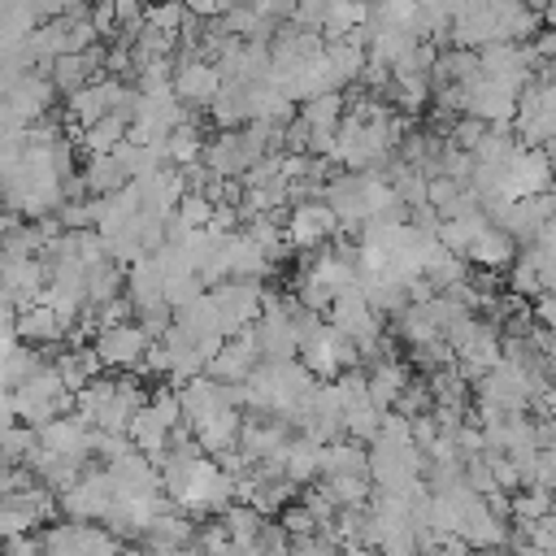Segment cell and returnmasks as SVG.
<instances>
[{
	"instance_id": "cell-21",
	"label": "cell",
	"mask_w": 556,
	"mask_h": 556,
	"mask_svg": "<svg viewBox=\"0 0 556 556\" xmlns=\"http://www.w3.org/2000/svg\"><path fill=\"white\" fill-rule=\"evenodd\" d=\"M52 365H56V374L65 378L70 391H83L96 374H104V361H100V352H96L91 343H70L65 352L52 356Z\"/></svg>"
},
{
	"instance_id": "cell-5",
	"label": "cell",
	"mask_w": 556,
	"mask_h": 556,
	"mask_svg": "<svg viewBox=\"0 0 556 556\" xmlns=\"http://www.w3.org/2000/svg\"><path fill=\"white\" fill-rule=\"evenodd\" d=\"M208 291L217 300V313H222V330L226 334L248 330L261 317V308H265V287L256 278H222Z\"/></svg>"
},
{
	"instance_id": "cell-35",
	"label": "cell",
	"mask_w": 556,
	"mask_h": 556,
	"mask_svg": "<svg viewBox=\"0 0 556 556\" xmlns=\"http://www.w3.org/2000/svg\"><path fill=\"white\" fill-rule=\"evenodd\" d=\"M460 187L465 182H456L452 174H430V187H426V200L439 208V213H447L452 204H456V195H460Z\"/></svg>"
},
{
	"instance_id": "cell-15",
	"label": "cell",
	"mask_w": 556,
	"mask_h": 556,
	"mask_svg": "<svg viewBox=\"0 0 556 556\" xmlns=\"http://www.w3.org/2000/svg\"><path fill=\"white\" fill-rule=\"evenodd\" d=\"M13 334L22 343H35V348H48V343H61L70 334V321L48 304V300H30V304H17V317H13Z\"/></svg>"
},
{
	"instance_id": "cell-10",
	"label": "cell",
	"mask_w": 556,
	"mask_h": 556,
	"mask_svg": "<svg viewBox=\"0 0 556 556\" xmlns=\"http://www.w3.org/2000/svg\"><path fill=\"white\" fill-rule=\"evenodd\" d=\"M326 317L339 326V330H348L352 339H356V348L361 343H374L378 334H382V313L365 300V291H361V282H352V287H343L334 300H330V308H326Z\"/></svg>"
},
{
	"instance_id": "cell-37",
	"label": "cell",
	"mask_w": 556,
	"mask_h": 556,
	"mask_svg": "<svg viewBox=\"0 0 556 556\" xmlns=\"http://www.w3.org/2000/svg\"><path fill=\"white\" fill-rule=\"evenodd\" d=\"M486 126L491 122H482V117H473V113H460L456 122H452V130H447V139L456 143V148H473L482 135H486Z\"/></svg>"
},
{
	"instance_id": "cell-16",
	"label": "cell",
	"mask_w": 556,
	"mask_h": 556,
	"mask_svg": "<svg viewBox=\"0 0 556 556\" xmlns=\"http://www.w3.org/2000/svg\"><path fill=\"white\" fill-rule=\"evenodd\" d=\"M191 539H195V517L187 513V508H178V504H169V508H161L143 530H139V547H156V552H174V547H191Z\"/></svg>"
},
{
	"instance_id": "cell-40",
	"label": "cell",
	"mask_w": 556,
	"mask_h": 556,
	"mask_svg": "<svg viewBox=\"0 0 556 556\" xmlns=\"http://www.w3.org/2000/svg\"><path fill=\"white\" fill-rule=\"evenodd\" d=\"M530 43H534V52H539L543 61H552V65H556V26H547V30H539V35L530 39Z\"/></svg>"
},
{
	"instance_id": "cell-2",
	"label": "cell",
	"mask_w": 556,
	"mask_h": 556,
	"mask_svg": "<svg viewBox=\"0 0 556 556\" xmlns=\"http://www.w3.org/2000/svg\"><path fill=\"white\" fill-rule=\"evenodd\" d=\"M300 361L317 374V378H334L352 365H361V348L348 330H339L330 317H321L313 330L300 334Z\"/></svg>"
},
{
	"instance_id": "cell-27",
	"label": "cell",
	"mask_w": 556,
	"mask_h": 556,
	"mask_svg": "<svg viewBox=\"0 0 556 556\" xmlns=\"http://www.w3.org/2000/svg\"><path fill=\"white\" fill-rule=\"evenodd\" d=\"M321 447L326 443H317V439H308V434H295L291 443H287V478L291 482H317L321 478Z\"/></svg>"
},
{
	"instance_id": "cell-3",
	"label": "cell",
	"mask_w": 556,
	"mask_h": 556,
	"mask_svg": "<svg viewBox=\"0 0 556 556\" xmlns=\"http://www.w3.org/2000/svg\"><path fill=\"white\" fill-rule=\"evenodd\" d=\"M282 226H287V239H291V248H295V252H321V248H326L334 235H343L339 213H334V208H330L321 195L295 200V204L287 208Z\"/></svg>"
},
{
	"instance_id": "cell-32",
	"label": "cell",
	"mask_w": 556,
	"mask_h": 556,
	"mask_svg": "<svg viewBox=\"0 0 556 556\" xmlns=\"http://www.w3.org/2000/svg\"><path fill=\"white\" fill-rule=\"evenodd\" d=\"M361 22H369V0H330L326 4V22H321V35H348Z\"/></svg>"
},
{
	"instance_id": "cell-26",
	"label": "cell",
	"mask_w": 556,
	"mask_h": 556,
	"mask_svg": "<svg viewBox=\"0 0 556 556\" xmlns=\"http://www.w3.org/2000/svg\"><path fill=\"white\" fill-rule=\"evenodd\" d=\"M217 517H222L226 534L235 539V552H252V539H256V530L265 526V513H261L256 504H248V500H230Z\"/></svg>"
},
{
	"instance_id": "cell-11",
	"label": "cell",
	"mask_w": 556,
	"mask_h": 556,
	"mask_svg": "<svg viewBox=\"0 0 556 556\" xmlns=\"http://www.w3.org/2000/svg\"><path fill=\"white\" fill-rule=\"evenodd\" d=\"M39 447L52 452V456L91 465V426L78 413H61V417H52V421L39 426Z\"/></svg>"
},
{
	"instance_id": "cell-13",
	"label": "cell",
	"mask_w": 556,
	"mask_h": 556,
	"mask_svg": "<svg viewBox=\"0 0 556 556\" xmlns=\"http://www.w3.org/2000/svg\"><path fill=\"white\" fill-rule=\"evenodd\" d=\"M43 287H48L43 252H30V256H4L0 252V291L4 295H13L17 304H30V300H43Z\"/></svg>"
},
{
	"instance_id": "cell-8",
	"label": "cell",
	"mask_w": 556,
	"mask_h": 556,
	"mask_svg": "<svg viewBox=\"0 0 556 556\" xmlns=\"http://www.w3.org/2000/svg\"><path fill=\"white\" fill-rule=\"evenodd\" d=\"M148 343H152V334L139 326V317H130V321H113V326H100V330H96V339H91V348L100 352L104 369H139V361H143Z\"/></svg>"
},
{
	"instance_id": "cell-23",
	"label": "cell",
	"mask_w": 556,
	"mask_h": 556,
	"mask_svg": "<svg viewBox=\"0 0 556 556\" xmlns=\"http://www.w3.org/2000/svg\"><path fill=\"white\" fill-rule=\"evenodd\" d=\"M334 473H369V447L352 434H339L321 447V478H334Z\"/></svg>"
},
{
	"instance_id": "cell-25",
	"label": "cell",
	"mask_w": 556,
	"mask_h": 556,
	"mask_svg": "<svg viewBox=\"0 0 556 556\" xmlns=\"http://www.w3.org/2000/svg\"><path fill=\"white\" fill-rule=\"evenodd\" d=\"M208 122L217 130H230V126H248V83H230L222 78V91L208 100Z\"/></svg>"
},
{
	"instance_id": "cell-14",
	"label": "cell",
	"mask_w": 556,
	"mask_h": 556,
	"mask_svg": "<svg viewBox=\"0 0 556 556\" xmlns=\"http://www.w3.org/2000/svg\"><path fill=\"white\" fill-rule=\"evenodd\" d=\"M222 91V70L208 56H191V61H174V96L187 109H208V100Z\"/></svg>"
},
{
	"instance_id": "cell-34",
	"label": "cell",
	"mask_w": 556,
	"mask_h": 556,
	"mask_svg": "<svg viewBox=\"0 0 556 556\" xmlns=\"http://www.w3.org/2000/svg\"><path fill=\"white\" fill-rule=\"evenodd\" d=\"M213 208H217V204H213L204 191H182V200L174 204V213H178L187 226H208V222H213Z\"/></svg>"
},
{
	"instance_id": "cell-6",
	"label": "cell",
	"mask_w": 556,
	"mask_h": 556,
	"mask_svg": "<svg viewBox=\"0 0 556 556\" xmlns=\"http://www.w3.org/2000/svg\"><path fill=\"white\" fill-rule=\"evenodd\" d=\"M126 96H130L126 78H117V74L91 78V83H83L78 91L65 96V122L87 126V122H96V117H109V113H117V109L126 104Z\"/></svg>"
},
{
	"instance_id": "cell-31",
	"label": "cell",
	"mask_w": 556,
	"mask_h": 556,
	"mask_svg": "<svg viewBox=\"0 0 556 556\" xmlns=\"http://www.w3.org/2000/svg\"><path fill=\"white\" fill-rule=\"evenodd\" d=\"M343 113H348V96H343V91H321V96H313V100L300 104V117H304L313 130H339Z\"/></svg>"
},
{
	"instance_id": "cell-17",
	"label": "cell",
	"mask_w": 556,
	"mask_h": 556,
	"mask_svg": "<svg viewBox=\"0 0 556 556\" xmlns=\"http://www.w3.org/2000/svg\"><path fill=\"white\" fill-rule=\"evenodd\" d=\"M517 252H521V243L500 226V222H486L478 235H473V243L465 248V261L473 265V269H508L513 261H517Z\"/></svg>"
},
{
	"instance_id": "cell-19",
	"label": "cell",
	"mask_w": 556,
	"mask_h": 556,
	"mask_svg": "<svg viewBox=\"0 0 556 556\" xmlns=\"http://www.w3.org/2000/svg\"><path fill=\"white\" fill-rule=\"evenodd\" d=\"M191 434H195L200 452L222 456V452L239 447V434H243V408H235V404H230V408H222V413H213V417L195 421V426H191Z\"/></svg>"
},
{
	"instance_id": "cell-18",
	"label": "cell",
	"mask_w": 556,
	"mask_h": 556,
	"mask_svg": "<svg viewBox=\"0 0 556 556\" xmlns=\"http://www.w3.org/2000/svg\"><path fill=\"white\" fill-rule=\"evenodd\" d=\"M413 382V361H400L395 352L391 356H382V361H374L369 369H365V387H369V400L387 413V408H395V400H400V391Z\"/></svg>"
},
{
	"instance_id": "cell-9",
	"label": "cell",
	"mask_w": 556,
	"mask_h": 556,
	"mask_svg": "<svg viewBox=\"0 0 556 556\" xmlns=\"http://www.w3.org/2000/svg\"><path fill=\"white\" fill-rule=\"evenodd\" d=\"M547 187H556V165H552L547 148L517 143L508 156V169H504V195L513 200V195H534Z\"/></svg>"
},
{
	"instance_id": "cell-20",
	"label": "cell",
	"mask_w": 556,
	"mask_h": 556,
	"mask_svg": "<svg viewBox=\"0 0 556 556\" xmlns=\"http://www.w3.org/2000/svg\"><path fill=\"white\" fill-rule=\"evenodd\" d=\"M169 430H174V426L161 417V408H156L152 400H148V404H139V408H135V417H130V426H126L130 443H135L139 452H148L152 460L169 447Z\"/></svg>"
},
{
	"instance_id": "cell-39",
	"label": "cell",
	"mask_w": 556,
	"mask_h": 556,
	"mask_svg": "<svg viewBox=\"0 0 556 556\" xmlns=\"http://www.w3.org/2000/svg\"><path fill=\"white\" fill-rule=\"evenodd\" d=\"M182 4H187V13H191V17L213 22V17H222V13H226V4H230V0H182Z\"/></svg>"
},
{
	"instance_id": "cell-29",
	"label": "cell",
	"mask_w": 556,
	"mask_h": 556,
	"mask_svg": "<svg viewBox=\"0 0 556 556\" xmlns=\"http://www.w3.org/2000/svg\"><path fill=\"white\" fill-rule=\"evenodd\" d=\"M126 135H130V122H126L122 113H109V117H96V122L78 126V143H83L87 152H113Z\"/></svg>"
},
{
	"instance_id": "cell-12",
	"label": "cell",
	"mask_w": 556,
	"mask_h": 556,
	"mask_svg": "<svg viewBox=\"0 0 556 556\" xmlns=\"http://www.w3.org/2000/svg\"><path fill=\"white\" fill-rule=\"evenodd\" d=\"M261 365V348H256V339H252V326L248 330H239V334H226L222 339V348L213 352V361H208V378H217V382H248L252 378V369Z\"/></svg>"
},
{
	"instance_id": "cell-38",
	"label": "cell",
	"mask_w": 556,
	"mask_h": 556,
	"mask_svg": "<svg viewBox=\"0 0 556 556\" xmlns=\"http://www.w3.org/2000/svg\"><path fill=\"white\" fill-rule=\"evenodd\" d=\"M139 326H143L152 339H165V330L174 326V304H169V300H161V304L139 308Z\"/></svg>"
},
{
	"instance_id": "cell-28",
	"label": "cell",
	"mask_w": 556,
	"mask_h": 556,
	"mask_svg": "<svg viewBox=\"0 0 556 556\" xmlns=\"http://www.w3.org/2000/svg\"><path fill=\"white\" fill-rule=\"evenodd\" d=\"M326 56H330V65H334V74H339L343 87L356 83L361 70H365V61H369L365 43H356V39H348V35H326Z\"/></svg>"
},
{
	"instance_id": "cell-36",
	"label": "cell",
	"mask_w": 556,
	"mask_h": 556,
	"mask_svg": "<svg viewBox=\"0 0 556 556\" xmlns=\"http://www.w3.org/2000/svg\"><path fill=\"white\" fill-rule=\"evenodd\" d=\"M252 552H291V530L282 521H269L265 517V526L252 539Z\"/></svg>"
},
{
	"instance_id": "cell-30",
	"label": "cell",
	"mask_w": 556,
	"mask_h": 556,
	"mask_svg": "<svg viewBox=\"0 0 556 556\" xmlns=\"http://www.w3.org/2000/svg\"><path fill=\"white\" fill-rule=\"evenodd\" d=\"M165 152H169L174 165H191V161L204 156V130H200L195 113H187V117L165 135Z\"/></svg>"
},
{
	"instance_id": "cell-7",
	"label": "cell",
	"mask_w": 556,
	"mask_h": 556,
	"mask_svg": "<svg viewBox=\"0 0 556 556\" xmlns=\"http://www.w3.org/2000/svg\"><path fill=\"white\" fill-rule=\"evenodd\" d=\"M517 96H521V91H517L513 83H504V78L478 70V74L465 83V100H460V109L473 113V117H482V122H491V126H500V122H513V113H517Z\"/></svg>"
},
{
	"instance_id": "cell-24",
	"label": "cell",
	"mask_w": 556,
	"mask_h": 556,
	"mask_svg": "<svg viewBox=\"0 0 556 556\" xmlns=\"http://www.w3.org/2000/svg\"><path fill=\"white\" fill-rule=\"evenodd\" d=\"M87 308H100V304H109L113 295H122L126 291V265L117 261V256H104V261H91L87 265Z\"/></svg>"
},
{
	"instance_id": "cell-33",
	"label": "cell",
	"mask_w": 556,
	"mask_h": 556,
	"mask_svg": "<svg viewBox=\"0 0 556 556\" xmlns=\"http://www.w3.org/2000/svg\"><path fill=\"white\" fill-rule=\"evenodd\" d=\"M143 22H148V26H156V30L178 35V30H182V22H187V4H182V0H148Z\"/></svg>"
},
{
	"instance_id": "cell-22",
	"label": "cell",
	"mask_w": 556,
	"mask_h": 556,
	"mask_svg": "<svg viewBox=\"0 0 556 556\" xmlns=\"http://www.w3.org/2000/svg\"><path fill=\"white\" fill-rule=\"evenodd\" d=\"M78 174H83V187L91 195H109V191H122L130 182V174H126L117 152H87V165Z\"/></svg>"
},
{
	"instance_id": "cell-1",
	"label": "cell",
	"mask_w": 556,
	"mask_h": 556,
	"mask_svg": "<svg viewBox=\"0 0 556 556\" xmlns=\"http://www.w3.org/2000/svg\"><path fill=\"white\" fill-rule=\"evenodd\" d=\"M13 413H17V421H26V426H43V421H52V417H61V413H74V391L65 387V378L56 374V365L52 361H43L30 378H22L13 391Z\"/></svg>"
},
{
	"instance_id": "cell-4",
	"label": "cell",
	"mask_w": 556,
	"mask_h": 556,
	"mask_svg": "<svg viewBox=\"0 0 556 556\" xmlns=\"http://www.w3.org/2000/svg\"><path fill=\"white\" fill-rule=\"evenodd\" d=\"M56 500H61V513L65 517H83V521H104V513L113 508V500H117V482H113V473L109 469H83L78 473V482H70L65 491H56Z\"/></svg>"
}]
</instances>
